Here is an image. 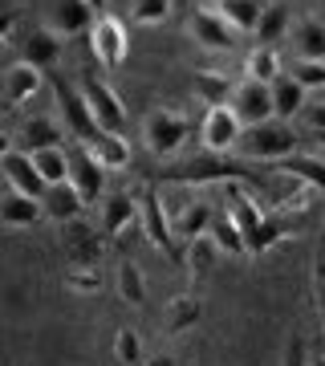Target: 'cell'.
I'll return each instance as SVG.
<instances>
[{"instance_id": "6da1fadb", "label": "cell", "mask_w": 325, "mask_h": 366, "mask_svg": "<svg viewBox=\"0 0 325 366\" xmlns=\"http://www.w3.org/2000/svg\"><path fill=\"white\" fill-rule=\"evenodd\" d=\"M232 151H240L244 159H260V163H281L297 151V131H293V122H260V127H248L240 131Z\"/></svg>"}, {"instance_id": "7a4b0ae2", "label": "cell", "mask_w": 325, "mask_h": 366, "mask_svg": "<svg viewBox=\"0 0 325 366\" xmlns=\"http://www.w3.org/2000/svg\"><path fill=\"white\" fill-rule=\"evenodd\" d=\"M81 102H86V110H90L94 127L106 134H122V127H126V106H122V98H118L110 86H106L102 78H94V74H86L78 86Z\"/></svg>"}, {"instance_id": "3957f363", "label": "cell", "mask_w": 325, "mask_h": 366, "mask_svg": "<svg viewBox=\"0 0 325 366\" xmlns=\"http://www.w3.org/2000/svg\"><path fill=\"white\" fill-rule=\"evenodd\" d=\"M90 53L98 57V66H102V69H122V61H126V53H130L126 25H122L118 16H110V13L94 16V25H90Z\"/></svg>"}, {"instance_id": "277c9868", "label": "cell", "mask_w": 325, "mask_h": 366, "mask_svg": "<svg viewBox=\"0 0 325 366\" xmlns=\"http://www.w3.org/2000/svg\"><path fill=\"white\" fill-rule=\"evenodd\" d=\"M187 134H191V118L179 114V110H155L143 127L146 151H151V155H163V159L175 155V151L187 143Z\"/></svg>"}, {"instance_id": "5b68a950", "label": "cell", "mask_w": 325, "mask_h": 366, "mask_svg": "<svg viewBox=\"0 0 325 366\" xmlns=\"http://www.w3.org/2000/svg\"><path fill=\"white\" fill-rule=\"evenodd\" d=\"M228 110L236 114V122L240 127H260V122H269L273 118V94H269V86L264 81H236L232 86V98H228Z\"/></svg>"}, {"instance_id": "8992f818", "label": "cell", "mask_w": 325, "mask_h": 366, "mask_svg": "<svg viewBox=\"0 0 325 366\" xmlns=\"http://www.w3.org/2000/svg\"><path fill=\"white\" fill-rule=\"evenodd\" d=\"M65 163H69V175H65V183L78 192L81 204L102 199V192H106V171L94 163V155L86 151V143H74V147H69V151H65Z\"/></svg>"}, {"instance_id": "52a82bcc", "label": "cell", "mask_w": 325, "mask_h": 366, "mask_svg": "<svg viewBox=\"0 0 325 366\" xmlns=\"http://www.w3.org/2000/svg\"><path fill=\"white\" fill-rule=\"evenodd\" d=\"M240 175H252V171L244 163H232L228 155H208V159H199V163L167 171V179H175V183H232Z\"/></svg>"}, {"instance_id": "ba28073f", "label": "cell", "mask_w": 325, "mask_h": 366, "mask_svg": "<svg viewBox=\"0 0 325 366\" xmlns=\"http://www.w3.org/2000/svg\"><path fill=\"white\" fill-rule=\"evenodd\" d=\"M240 122H236V114L228 110V106H211L208 114H204V122H199V139H204V147H208V155H228L236 147V139H240Z\"/></svg>"}, {"instance_id": "9c48e42d", "label": "cell", "mask_w": 325, "mask_h": 366, "mask_svg": "<svg viewBox=\"0 0 325 366\" xmlns=\"http://www.w3.org/2000/svg\"><path fill=\"white\" fill-rule=\"evenodd\" d=\"M187 33L199 49H211V53H228L236 45V33L220 21L216 9H195L191 21H187Z\"/></svg>"}, {"instance_id": "30bf717a", "label": "cell", "mask_w": 325, "mask_h": 366, "mask_svg": "<svg viewBox=\"0 0 325 366\" xmlns=\"http://www.w3.org/2000/svg\"><path fill=\"white\" fill-rule=\"evenodd\" d=\"M41 86H45V74L33 69V66H25V61H16V66H9L4 74H0V98H4L9 110H13V106H25Z\"/></svg>"}, {"instance_id": "8fae6325", "label": "cell", "mask_w": 325, "mask_h": 366, "mask_svg": "<svg viewBox=\"0 0 325 366\" xmlns=\"http://www.w3.org/2000/svg\"><path fill=\"white\" fill-rule=\"evenodd\" d=\"M94 25V13L86 9V0H53L49 9V33L53 37H78V33H90Z\"/></svg>"}, {"instance_id": "7c38bea8", "label": "cell", "mask_w": 325, "mask_h": 366, "mask_svg": "<svg viewBox=\"0 0 325 366\" xmlns=\"http://www.w3.org/2000/svg\"><path fill=\"white\" fill-rule=\"evenodd\" d=\"M53 90H57V106H61V118H65V127H69V134L81 139V143H90L94 134H98V127H94V118H90V110H86V102H81V94L69 90L65 81H53Z\"/></svg>"}, {"instance_id": "4fadbf2b", "label": "cell", "mask_w": 325, "mask_h": 366, "mask_svg": "<svg viewBox=\"0 0 325 366\" xmlns=\"http://www.w3.org/2000/svg\"><path fill=\"white\" fill-rule=\"evenodd\" d=\"M139 216H143V232H146V240H151L155 249H163V252H175L171 220H167V212H163V199H159L155 192H143V196H139Z\"/></svg>"}, {"instance_id": "5bb4252c", "label": "cell", "mask_w": 325, "mask_h": 366, "mask_svg": "<svg viewBox=\"0 0 325 366\" xmlns=\"http://www.w3.org/2000/svg\"><path fill=\"white\" fill-rule=\"evenodd\" d=\"M0 171H4V179H9L13 192H21V196H29V199L45 196V183H41L37 167H33V159H29L25 151H9V155L0 159Z\"/></svg>"}, {"instance_id": "9a60e30c", "label": "cell", "mask_w": 325, "mask_h": 366, "mask_svg": "<svg viewBox=\"0 0 325 366\" xmlns=\"http://www.w3.org/2000/svg\"><path fill=\"white\" fill-rule=\"evenodd\" d=\"M269 94H273V118L276 122H293V118L309 106V90H301L289 74H276V78L269 81Z\"/></svg>"}, {"instance_id": "2e32d148", "label": "cell", "mask_w": 325, "mask_h": 366, "mask_svg": "<svg viewBox=\"0 0 325 366\" xmlns=\"http://www.w3.org/2000/svg\"><path fill=\"white\" fill-rule=\"evenodd\" d=\"M81 204L78 192L69 187V183H53V187H45V196H41V216H49V220L57 224H74L81 216Z\"/></svg>"}, {"instance_id": "e0dca14e", "label": "cell", "mask_w": 325, "mask_h": 366, "mask_svg": "<svg viewBox=\"0 0 325 366\" xmlns=\"http://www.w3.org/2000/svg\"><path fill=\"white\" fill-rule=\"evenodd\" d=\"M285 236H293L289 216H260V224L244 236V252L248 257H260V252H269L273 244H281Z\"/></svg>"}, {"instance_id": "ac0fdd59", "label": "cell", "mask_w": 325, "mask_h": 366, "mask_svg": "<svg viewBox=\"0 0 325 366\" xmlns=\"http://www.w3.org/2000/svg\"><path fill=\"white\" fill-rule=\"evenodd\" d=\"M86 151L94 155V163L102 171H122L130 163V143L122 139V134H106V131H98L86 143Z\"/></svg>"}, {"instance_id": "d6986e66", "label": "cell", "mask_w": 325, "mask_h": 366, "mask_svg": "<svg viewBox=\"0 0 325 366\" xmlns=\"http://www.w3.org/2000/svg\"><path fill=\"white\" fill-rule=\"evenodd\" d=\"M139 220V199L134 196H102V232L106 236H118L126 232L130 224Z\"/></svg>"}, {"instance_id": "ffe728a7", "label": "cell", "mask_w": 325, "mask_h": 366, "mask_svg": "<svg viewBox=\"0 0 325 366\" xmlns=\"http://www.w3.org/2000/svg\"><path fill=\"white\" fill-rule=\"evenodd\" d=\"M61 45H65V41L53 37L49 29H33V33H29V41H25V66H33V69H41V74H45L49 66H57Z\"/></svg>"}, {"instance_id": "44dd1931", "label": "cell", "mask_w": 325, "mask_h": 366, "mask_svg": "<svg viewBox=\"0 0 325 366\" xmlns=\"http://www.w3.org/2000/svg\"><path fill=\"white\" fill-rule=\"evenodd\" d=\"M232 86L236 81L228 78V74H220V69H199L191 78V90H195V98L208 106H228V98H232Z\"/></svg>"}, {"instance_id": "7402d4cb", "label": "cell", "mask_w": 325, "mask_h": 366, "mask_svg": "<svg viewBox=\"0 0 325 366\" xmlns=\"http://www.w3.org/2000/svg\"><path fill=\"white\" fill-rule=\"evenodd\" d=\"M199 317H204V305L195 297H187V293H183V297H171L167 310H163V334H171V338H175V334H187Z\"/></svg>"}, {"instance_id": "603a6c76", "label": "cell", "mask_w": 325, "mask_h": 366, "mask_svg": "<svg viewBox=\"0 0 325 366\" xmlns=\"http://www.w3.org/2000/svg\"><path fill=\"white\" fill-rule=\"evenodd\" d=\"M224 216L236 224V232H240V240H244V236L260 224V216H264V212H260V204L252 196H244L236 183H228V212H224Z\"/></svg>"}, {"instance_id": "cb8c5ba5", "label": "cell", "mask_w": 325, "mask_h": 366, "mask_svg": "<svg viewBox=\"0 0 325 366\" xmlns=\"http://www.w3.org/2000/svg\"><path fill=\"white\" fill-rule=\"evenodd\" d=\"M273 175H293V179L325 192V163L321 159H309V155H297V151L289 159H281V163H273Z\"/></svg>"}, {"instance_id": "d4e9b609", "label": "cell", "mask_w": 325, "mask_h": 366, "mask_svg": "<svg viewBox=\"0 0 325 366\" xmlns=\"http://www.w3.org/2000/svg\"><path fill=\"white\" fill-rule=\"evenodd\" d=\"M211 220H216V212H211V204H187V208L171 220V236H183V240H195V236H208Z\"/></svg>"}, {"instance_id": "484cf974", "label": "cell", "mask_w": 325, "mask_h": 366, "mask_svg": "<svg viewBox=\"0 0 325 366\" xmlns=\"http://www.w3.org/2000/svg\"><path fill=\"white\" fill-rule=\"evenodd\" d=\"M41 220V199H29L21 192H9V196H0V224H9V228H29V224Z\"/></svg>"}, {"instance_id": "4316f807", "label": "cell", "mask_w": 325, "mask_h": 366, "mask_svg": "<svg viewBox=\"0 0 325 366\" xmlns=\"http://www.w3.org/2000/svg\"><path fill=\"white\" fill-rule=\"evenodd\" d=\"M260 0H220L216 4V13H220V21L232 33H252L256 29V21H260Z\"/></svg>"}, {"instance_id": "83f0119b", "label": "cell", "mask_w": 325, "mask_h": 366, "mask_svg": "<svg viewBox=\"0 0 325 366\" xmlns=\"http://www.w3.org/2000/svg\"><path fill=\"white\" fill-rule=\"evenodd\" d=\"M65 252H69V261H74V269H98V236L90 232V228H81V224H74L69 228V236H65Z\"/></svg>"}, {"instance_id": "f1b7e54d", "label": "cell", "mask_w": 325, "mask_h": 366, "mask_svg": "<svg viewBox=\"0 0 325 366\" xmlns=\"http://www.w3.org/2000/svg\"><path fill=\"white\" fill-rule=\"evenodd\" d=\"M61 127L53 118H29L21 127V143H25V155L29 151H45V147H61Z\"/></svg>"}, {"instance_id": "f546056e", "label": "cell", "mask_w": 325, "mask_h": 366, "mask_svg": "<svg viewBox=\"0 0 325 366\" xmlns=\"http://www.w3.org/2000/svg\"><path fill=\"white\" fill-rule=\"evenodd\" d=\"M29 159H33V167H37V175H41V183H45V187H53V183H65V175H69V163H65V147L29 151Z\"/></svg>"}, {"instance_id": "4dcf8cb0", "label": "cell", "mask_w": 325, "mask_h": 366, "mask_svg": "<svg viewBox=\"0 0 325 366\" xmlns=\"http://www.w3.org/2000/svg\"><path fill=\"white\" fill-rule=\"evenodd\" d=\"M256 45H273L276 49V41L289 33V9L285 4H269V9H260V21H256Z\"/></svg>"}, {"instance_id": "1f68e13d", "label": "cell", "mask_w": 325, "mask_h": 366, "mask_svg": "<svg viewBox=\"0 0 325 366\" xmlns=\"http://www.w3.org/2000/svg\"><path fill=\"white\" fill-rule=\"evenodd\" d=\"M281 74V53L273 49V45H256V49L244 57V78H252V81H269Z\"/></svg>"}, {"instance_id": "d6a6232c", "label": "cell", "mask_w": 325, "mask_h": 366, "mask_svg": "<svg viewBox=\"0 0 325 366\" xmlns=\"http://www.w3.org/2000/svg\"><path fill=\"white\" fill-rule=\"evenodd\" d=\"M293 41H297L301 61H325V25L321 21H301L293 29Z\"/></svg>"}, {"instance_id": "836d02e7", "label": "cell", "mask_w": 325, "mask_h": 366, "mask_svg": "<svg viewBox=\"0 0 325 366\" xmlns=\"http://www.w3.org/2000/svg\"><path fill=\"white\" fill-rule=\"evenodd\" d=\"M118 293H122V301H130V305H143L146 301V277L134 261L118 264Z\"/></svg>"}, {"instance_id": "e575fe53", "label": "cell", "mask_w": 325, "mask_h": 366, "mask_svg": "<svg viewBox=\"0 0 325 366\" xmlns=\"http://www.w3.org/2000/svg\"><path fill=\"white\" fill-rule=\"evenodd\" d=\"M208 236H211V244L220 249V257L224 252H228V257H244V240H240V232H236V224L228 220V216H216Z\"/></svg>"}, {"instance_id": "d590c367", "label": "cell", "mask_w": 325, "mask_h": 366, "mask_svg": "<svg viewBox=\"0 0 325 366\" xmlns=\"http://www.w3.org/2000/svg\"><path fill=\"white\" fill-rule=\"evenodd\" d=\"M216 257H220V249L211 244V236H195V240H187V269H191L195 277L211 273V264H216Z\"/></svg>"}, {"instance_id": "8d00e7d4", "label": "cell", "mask_w": 325, "mask_h": 366, "mask_svg": "<svg viewBox=\"0 0 325 366\" xmlns=\"http://www.w3.org/2000/svg\"><path fill=\"white\" fill-rule=\"evenodd\" d=\"M171 16V0H134V9H130V21L134 25H163Z\"/></svg>"}, {"instance_id": "74e56055", "label": "cell", "mask_w": 325, "mask_h": 366, "mask_svg": "<svg viewBox=\"0 0 325 366\" xmlns=\"http://www.w3.org/2000/svg\"><path fill=\"white\" fill-rule=\"evenodd\" d=\"M114 358L122 366H134L139 358H143V342H139L134 330H118V334H114Z\"/></svg>"}, {"instance_id": "f35d334b", "label": "cell", "mask_w": 325, "mask_h": 366, "mask_svg": "<svg viewBox=\"0 0 325 366\" xmlns=\"http://www.w3.org/2000/svg\"><path fill=\"white\" fill-rule=\"evenodd\" d=\"M289 78L297 81L301 90H321L325 86V61H297Z\"/></svg>"}, {"instance_id": "ab89813d", "label": "cell", "mask_w": 325, "mask_h": 366, "mask_svg": "<svg viewBox=\"0 0 325 366\" xmlns=\"http://www.w3.org/2000/svg\"><path fill=\"white\" fill-rule=\"evenodd\" d=\"M65 289H74V293H98L102 277H98V269H69L65 273Z\"/></svg>"}, {"instance_id": "60d3db41", "label": "cell", "mask_w": 325, "mask_h": 366, "mask_svg": "<svg viewBox=\"0 0 325 366\" xmlns=\"http://www.w3.org/2000/svg\"><path fill=\"white\" fill-rule=\"evenodd\" d=\"M297 118H305V127H309L313 134H325V102H309Z\"/></svg>"}, {"instance_id": "b9f144b4", "label": "cell", "mask_w": 325, "mask_h": 366, "mask_svg": "<svg viewBox=\"0 0 325 366\" xmlns=\"http://www.w3.org/2000/svg\"><path fill=\"white\" fill-rule=\"evenodd\" d=\"M285 366H309V354H305V342H289V350H285Z\"/></svg>"}, {"instance_id": "7bdbcfd3", "label": "cell", "mask_w": 325, "mask_h": 366, "mask_svg": "<svg viewBox=\"0 0 325 366\" xmlns=\"http://www.w3.org/2000/svg\"><path fill=\"white\" fill-rule=\"evenodd\" d=\"M16 29V13H0V45L9 41V33Z\"/></svg>"}, {"instance_id": "ee69618b", "label": "cell", "mask_w": 325, "mask_h": 366, "mask_svg": "<svg viewBox=\"0 0 325 366\" xmlns=\"http://www.w3.org/2000/svg\"><path fill=\"white\" fill-rule=\"evenodd\" d=\"M9 151H13V139H9V134H4V131H0V159H4V155H9Z\"/></svg>"}, {"instance_id": "f6af8a7d", "label": "cell", "mask_w": 325, "mask_h": 366, "mask_svg": "<svg viewBox=\"0 0 325 366\" xmlns=\"http://www.w3.org/2000/svg\"><path fill=\"white\" fill-rule=\"evenodd\" d=\"M146 366H175V358H167V354H155Z\"/></svg>"}, {"instance_id": "bcb514c9", "label": "cell", "mask_w": 325, "mask_h": 366, "mask_svg": "<svg viewBox=\"0 0 325 366\" xmlns=\"http://www.w3.org/2000/svg\"><path fill=\"white\" fill-rule=\"evenodd\" d=\"M86 9H90L94 16H98V9H106V0H86Z\"/></svg>"}, {"instance_id": "7dc6e473", "label": "cell", "mask_w": 325, "mask_h": 366, "mask_svg": "<svg viewBox=\"0 0 325 366\" xmlns=\"http://www.w3.org/2000/svg\"><path fill=\"white\" fill-rule=\"evenodd\" d=\"M317 346H321V354H317V358H325V334H321V342H317Z\"/></svg>"}, {"instance_id": "c3c4849f", "label": "cell", "mask_w": 325, "mask_h": 366, "mask_svg": "<svg viewBox=\"0 0 325 366\" xmlns=\"http://www.w3.org/2000/svg\"><path fill=\"white\" fill-rule=\"evenodd\" d=\"M309 366H325V358H313V362Z\"/></svg>"}, {"instance_id": "681fc988", "label": "cell", "mask_w": 325, "mask_h": 366, "mask_svg": "<svg viewBox=\"0 0 325 366\" xmlns=\"http://www.w3.org/2000/svg\"><path fill=\"white\" fill-rule=\"evenodd\" d=\"M317 143H321V147H325V134H317Z\"/></svg>"}]
</instances>
